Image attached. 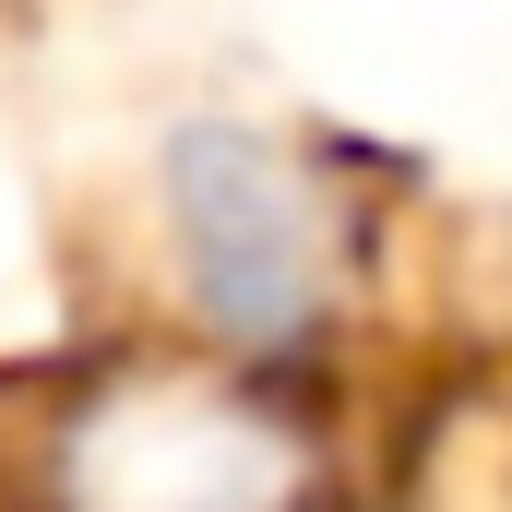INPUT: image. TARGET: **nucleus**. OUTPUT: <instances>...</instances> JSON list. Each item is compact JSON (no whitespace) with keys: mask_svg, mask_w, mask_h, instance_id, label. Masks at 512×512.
<instances>
[{"mask_svg":"<svg viewBox=\"0 0 512 512\" xmlns=\"http://www.w3.org/2000/svg\"><path fill=\"white\" fill-rule=\"evenodd\" d=\"M179 239L203 262V298L251 334V346H298L322 322V286H334V239H322V203L227 131H191L179 143Z\"/></svg>","mask_w":512,"mask_h":512,"instance_id":"1","label":"nucleus"}]
</instances>
